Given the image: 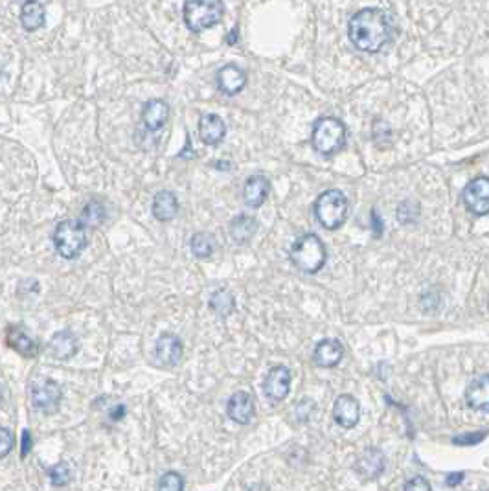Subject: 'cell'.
<instances>
[{
	"label": "cell",
	"instance_id": "6da1fadb",
	"mask_svg": "<svg viewBox=\"0 0 489 491\" xmlns=\"http://www.w3.org/2000/svg\"><path fill=\"white\" fill-rule=\"evenodd\" d=\"M348 35L361 52H379L390 39L388 15L377 8H364L357 11L348 24Z\"/></svg>",
	"mask_w": 489,
	"mask_h": 491
},
{
	"label": "cell",
	"instance_id": "7a4b0ae2",
	"mask_svg": "<svg viewBox=\"0 0 489 491\" xmlns=\"http://www.w3.org/2000/svg\"><path fill=\"white\" fill-rule=\"evenodd\" d=\"M289 257L298 271L305 272V274H317L326 265L328 250H326V245L319 236L304 234L293 243Z\"/></svg>",
	"mask_w": 489,
	"mask_h": 491
},
{
	"label": "cell",
	"instance_id": "3957f363",
	"mask_svg": "<svg viewBox=\"0 0 489 491\" xmlns=\"http://www.w3.org/2000/svg\"><path fill=\"white\" fill-rule=\"evenodd\" d=\"M223 0H186L184 23L191 32H205L223 20Z\"/></svg>",
	"mask_w": 489,
	"mask_h": 491
},
{
	"label": "cell",
	"instance_id": "277c9868",
	"mask_svg": "<svg viewBox=\"0 0 489 491\" xmlns=\"http://www.w3.org/2000/svg\"><path fill=\"white\" fill-rule=\"evenodd\" d=\"M350 203L341 190H328L315 203V215L326 230L341 229L348 217Z\"/></svg>",
	"mask_w": 489,
	"mask_h": 491
},
{
	"label": "cell",
	"instance_id": "5b68a950",
	"mask_svg": "<svg viewBox=\"0 0 489 491\" xmlns=\"http://www.w3.org/2000/svg\"><path fill=\"white\" fill-rule=\"evenodd\" d=\"M89 238H87V227L81 224V221L67 219L56 227L53 232V245L59 256L65 260H74L85 250Z\"/></svg>",
	"mask_w": 489,
	"mask_h": 491
},
{
	"label": "cell",
	"instance_id": "8992f818",
	"mask_svg": "<svg viewBox=\"0 0 489 491\" xmlns=\"http://www.w3.org/2000/svg\"><path fill=\"white\" fill-rule=\"evenodd\" d=\"M346 142V127L341 120L324 118L317 120V124L313 127V146L320 155H333L344 146Z\"/></svg>",
	"mask_w": 489,
	"mask_h": 491
},
{
	"label": "cell",
	"instance_id": "52a82bcc",
	"mask_svg": "<svg viewBox=\"0 0 489 491\" xmlns=\"http://www.w3.org/2000/svg\"><path fill=\"white\" fill-rule=\"evenodd\" d=\"M61 397V386L57 385L53 379H39L32 386V405L39 412H44V414L57 412Z\"/></svg>",
	"mask_w": 489,
	"mask_h": 491
},
{
	"label": "cell",
	"instance_id": "ba28073f",
	"mask_svg": "<svg viewBox=\"0 0 489 491\" xmlns=\"http://www.w3.org/2000/svg\"><path fill=\"white\" fill-rule=\"evenodd\" d=\"M462 199L471 214L488 215L489 214V179L488 177H476L464 188Z\"/></svg>",
	"mask_w": 489,
	"mask_h": 491
},
{
	"label": "cell",
	"instance_id": "9c48e42d",
	"mask_svg": "<svg viewBox=\"0 0 489 491\" xmlns=\"http://www.w3.org/2000/svg\"><path fill=\"white\" fill-rule=\"evenodd\" d=\"M291 381H293V374L289 368L284 364L272 366L263 379V392H265L267 400L274 401V403L284 401L289 396Z\"/></svg>",
	"mask_w": 489,
	"mask_h": 491
},
{
	"label": "cell",
	"instance_id": "30bf717a",
	"mask_svg": "<svg viewBox=\"0 0 489 491\" xmlns=\"http://www.w3.org/2000/svg\"><path fill=\"white\" fill-rule=\"evenodd\" d=\"M333 421L342 429H353L361 420V403L352 394H341L331 410Z\"/></svg>",
	"mask_w": 489,
	"mask_h": 491
},
{
	"label": "cell",
	"instance_id": "8fae6325",
	"mask_svg": "<svg viewBox=\"0 0 489 491\" xmlns=\"http://www.w3.org/2000/svg\"><path fill=\"white\" fill-rule=\"evenodd\" d=\"M386 469V457L385 453L377 447L364 449L355 460L353 471L362 477L364 480H376L379 478Z\"/></svg>",
	"mask_w": 489,
	"mask_h": 491
},
{
	"label": "cell",
	"instance_id": "7c38bea8",
	"mask_svg": "<svg viewBox=\"0 0 489 491\" xmlns=\"http://www.w3.org/2000/svg\"><path fill=\"white\" fill-rule=\"evenodd\" d=\"M182 353H184V346H182V339L175 333H162L155 346V357L162 366H177L181 363Z\"/></svg>",
	"mask_w": 489,
	"mask_h": 491
},
{
	"label": "cell",
	"instance_id": "4fadbf2b",
	"mask_svg": "<svg viewBox=\"0 0 489 491\" xmlns=\"http://www.w3.org/2000/svg\"><path fill=\"white\" fill-rule=\"evenodd\" d=\"M227 414L232 421L239 425H248L254 416H256V405H254V397L245 390H239L230 396L227 403Z\"/></svg>",
	"mask_w": 489,
	"mask_h": 491
},
{
	"label": "cell",
	"instance_id": "5bb4252c",
	"mask_svg": "<svg viewBox=\"0 0 489 491\" xmlns=\"http://www.w3.org/2000/svg\"><path fill=\"white\" fill-rule=\"evenodd\" d=\"M77 350H80V343H77V337L72 333L70 329L57 331L48 343V353L57 361H68V359L76 355Z\"/></svg>",
	"mask_w": 489,
	"mask_h": 491
},
{
	"label": "cell",
	"instance_id": "9a60e30c",
	"mask_svg": "<svg viewBox=\"0 0 489 491\" xmlns=\"http://www.w3.org/2000/svg\"><path fill=\"white\" fill-rule=\"evenodd\" d=\"M344 357V346L338 339H324L315 346L313 363L320 368H335Z\"/></svg>",
	"mask_w": 489,
	"mask_h": 491
},
{
	"label": "cell",
	"instance_id": "2e32d148",
	"mask_svg": "<svg viewBox=\"0 0 489 491\" xmlns=\"http://www.w3.org/2000/svg\"><path fill=\"white\" fill-rule=\"evenodd\" d=\"M466 403L469 409L489 412V376L480 374L466 388Z\"/></svg>",
	"mask_w": 489,
	"mask_h": 491
},
{
	"label": "cell",
	"instance_id": "e0dca14e",
	"mask_svg": "<svg viewBox=\"0 0 489 491\" xmlns=\"http://www.w3.org/2000/svg\"><path fill=\"white\" fill-rule=\"evenodd\" d=\"M247 85V74L236 65H227L217 72V87L228 96H236Z\"/></svg>",
	"mask_w": 489,
	"mask_h": 491
},
{
	"label": "cell",
	"instance_id": "ac0fdd59",
	"mask_svg": "<svg viewBox=\"0 0 489 491\" xmlns=\"http://www.w3.org/2000/svg\"><path fill=\"white\" fill-rule=\"evenodd\" d=\"M269 191H271V182H269L267 177H250L245 182V188H243V200L250 208H260L267 200V197H269Z\"/></svg>",
	"mask_w": 489,
	"mask_h": 491
},
{
	"label": "cell",
	"instance_id": "d6986e66",
	"mask_svg": "<svg viewBox=\"0 0 489 491\" xmlns=\"http://www.w3.org/2000/svg\"><path fill=\"white\" fill-rule=\"evenodd\" d=\"M167 118H170V107H167L166 101L162 100L148 101L142 110L144 125H146V129L151 131V133L160 131V129L167 124Z\"/></svg>",
	"mask_w": 489,
	"mask_h": 491
},
{
	"label": "cell",
	"instance_id": "ffe728a7",
	"mask_svg": "<svg viewBox=\"0 0 489 491\" xmlns=\"http://www.w3.org/2000/svg\"><path fill=\"white\" fill-rule=\"evenodd\" d=\"M227 134V125L217 115H205L199 122V136L206 146H219Z\"/></svg>",
	"mask_w": 489,
	"mask_h": 491
},
{
	"label": "cell",
	"instance_id": "44dd1931",
	"mask_svg": "<svg viewBox=\"0 0 489 491\" xmlns=\"http://www.w3.org/2000/svg\"><path fill=\"white\" fill-rule=\"evenodd\" d=\"M6 343H8V346L11 350H15V352L20 353L26 359H34L39 355V344L34 339H30L28 335L24 333L20 328L10 326L8 331H6Z\"/></svg>",
	"mask_w": 489,
	"mask_h": 491
},
{
	"label": "cell",
	"instance_id": "7402d4cb",
	"mask_svg": "<svg viewBox=\"0 0 489 491\" xmlns=\"http://www.w3.org/2000/svg\"><path fill=\"white\" fill-rule=\"evenodd\" d=\"M151 210L153 215H155V219L160 221V223L175 219L177 214H179V200H177L175 193L167 190L158 191L157 196H155V199H153Z\"/></svg>",
	"mask_w": 489,
	"mask_h": 491
},
{
	"label": "cell",
	"instance_id": "603a6c76",
	"mask_svg": "<svg viewBox=\"0 0 489 491\" xmlns=\"http://www.w3.org/2000/svg\"><path fill=\"white\" fill-rule=\"evenodd\" d=\"M230 236L238 245H247L258 232V221L250 215H238L230 223Z\"/></svg>",
	"mask_w": 489,
	"mask_h": 491
},
{
	"label": "cell",
	"instance_id": "cb8c5ba5",
	"mask_svg": "<svg viewBox=\"0 0 489 491\" xmlns=\"http://www.w3.org/2000/svg\"><path fill=\"white\" fill-rule=\"evenodd\" d=\"M44 8L39 0H28L24 2L23 8H20V23H23L24 30L28 32H35V30L43 28L44 26Z\"/></svg>",
	"mask_w": 489,
	"mask_h": 491
},
{
	"label": "cell",
	"instance_id": "d4e9b609",
	"mask_svg": "<svg viewBox=\"0 0 489 491\" xmlns=\"http://www.w3.org/2000/svg\"><path fill=\"white\" fill-rule=\"evenodd\" d=\"M210 307L221 319H227V317L232 315L234 310H236V298H234L232 291L227 289V287H221V289L212 293V296H210Z\"/></svg>",
	"mask_w": 489,
	"mask_h": 491
},
{
	"label": "cell",
	"instance_id": "484cf974",
	"mask_svg": "<svg viewBox=\"0 0 489 491\" xmlns=\"http://www.w3.org/2000/svg\"><path fill=\"white\" fill-rule=\"evenodd\" d=\"M107 217V210L101 200H89L87 206L83 208V214H81V224L83 227H98L101 224Z\"/></svg>",
	"mask_w": 489,
	"mask_h": 491
},
{
	"label": "cell",
	"instance_id": "4316f807",
	"mask_svg": "<svg viewBox=\"0 0 489 491\" xmlns=\"http://www.w3.org/2000/svg\"><path fill=\"white\" fill-rule=\"evenodd\" d=\"M190 248L193 256L197 257H210L215 250V239L206 232L193 234L190 239Z\"/></svg>",
	"mask_w": 489,
	"mask_h": 491
},
{
	"label": "cell",
	"instance_id": "83f0119b",
	"mask_svg": "<svg viewBox=\"0 0 489 491\" xmlns=\"http://www.w3.org/2000/svg\"><path fill=\"white\" fill-rule=\"evenodd\" d=\"M48 478H50V482H52V486L56 487L67 486L72 478V471L68 462H59L56 464V466H52V468L48 469Z\"/></svg>",
	"mask_w": 489,
	"mask_h": 491
},
{
	"label": "cell",
	"instance_id": "f1b7e54d",
	"mask_svg": "<svg viewBox=\"0 0 489 491\" xmlns=\"http://www.w3.org/2000/svg\"><path fill=\"white\" fill-rule=\"evenodd\" d=\"M157 491H184V477L177 471H166L158 478Z\"/></svg>",
	"mask_w": 489,
	"mask_h": 491
},
{
	"label": "cell",
	"instance_id": "f546056e",
	"mask_svg": "<svg viewBox=\"0 0 489 491\" xmlns=\"http://www.w3.org/2000/svg\"><path fill=\"white\" fill-rule=\"evenodd\" d=\"M419 215V208L418 205H414L412 200H405V203H401L398 208V221L401 224H409L414 223V221L418 219Z\"/></svg>",
	"mask_w": 489,
	"mask_h": 491
},
{
	"label": "cell",
	"instance_id": "4dcf8cb0",
	"mask_svg": "<svg viewBox=\"0 0 489 491\" xmlns=\"http://www.w3.org/2000/svg\"><path fill=\"white\" fill-rule=\"evenodd\" d=\"M317 410V403H315L311 397H304L302 401H298L295 405V414L298 418V421H309V418L313 416V412Z\"/></svg>",
	"mask_w": 489,
	"mask_h": 491
},
{
	"label": "cell",
	"instance_id": "1f68e13d",
	"mask_svg": "<svg viewBox=\"0 0 489 491\" xmlns=\"http://www.w3.org/2000/svg\"><path fill=\"white\" fill-rule=\"evenodd\" d=\"M488 436V431H480V433H466L462 436H455L452 438V444L462 445V447H467V445H476L480 444L482 440H485Z\"/></svg>",
	"mask_w": 489,
	"mask_h": 491
},
{
	"label": "cell",
	"instance_id": "d6a6232c",
	"mask_svg": "<svg viewBox=\"0 0 489 491\" xmlns=\"http://www.w3.org/2000/svg\"><path fill=\"white\" fill-rule=\"evenodd\" d=\"M13 444H15L13 434L6 429V427H0V457L10 454L11 449H13Z\"/></svg>",
	"mask_w": 489,
	"mask_h": 491
},
{
	"label": "cell",
	"instance_id": "836d02e7",
	"mask_svg": "<svg viewBox=\"0 0 489 491\" xmlns=\"http://www.w3.org/2000/svg\"><path fill=\"white\" fill-rule=\"evenodd\" d=\"M403 491H433V487L425 477H414L405 484Z\"/></svg>",
	"mask_w": 489,
	"mask_h": 491
},
{
	"label": "cell",
	"instance_id": "e575fe53",
	"mask_svg": "<svg viewBox=\"0 0 489 491\" xmlns=\"http://www.w3.org/2000/svg\"><path fill=\"white\" fill-rule=\"evenodd\" d=\"M32 451V434L30 431H23V451H20V458H26Z\"/></svg>",
	"mask_w": 489,
	"mask_h": 491
},
{
	"label": "cell",
	"instance_id": "d590c367",
	"mask_svg": "<svg viewBox=\"0 0 489 491\" xmlns=\"http://www.w3.org/2000/svg\"><path fill=\"white\" fill-rule=\"evenodd\" d=\"M464 473H451V475H447L445 478V484L447 486H456V484H460V482H464Z\"/></svg>",
	"mask_w": 489,
	"mask_h": 491
},
{
	"label": "cell",
	"instance_id": "8d00e7d4",
	"mask_svg": "<svg viewBox=\"0 0 489 491\" xmlns=\"http://www.w3.org/2000/svg\"><path fill=\"white\" fill-rule=\"evenodd\" d=\"M374 224H376V229H377L376 230V236H377V238H379V236L383 234V223H381L379 215H377L376 210L371 212V227H374Z\"/></svg>",
	"mask_w": 489,
	"mask_h": 491
},
{
	"label": "cell",
	"instance_id": "74e56055",
	"mask_svg": "<svg viewBox=\"0 0 489 491\" xmlns=\"http://www.w3.org/2000/svg\"><path fill=\"white\" fill-rule=\"evenodd\" d=\"M124 414H125V407L124 405H118V407H116V409H114L113 414H110V418H113L114 421L122 420V416H124Z\"/></svg>",
	"mask_w": 489,
	"mask_h": 491
},
{
	"label": "cell",
	"instance_id": "f35d334b",
	"mask_svg": "<svg viewBox=\"0 0 489 491\" xmlns=\"http://www.w3.org/2000/svg\"><path fill=\"white\" fill-rule=\"evenodd\" d=\"M227 41H228V43H230V44H236V43H238V28H234V30H232V34L228 35Z\"/></svg>",
	"mask_w": 489,
	"mask_h": 491
},
{
	"label": "cell",
	"instance_id": "ab89813d",
	"mask_svg": "<svg viewBox=\"0 0 489 491\" xmlns=\"http://www.w3.org/2000/svg\"><path fill=\"white\" fill-rule=\"evenodd\" d=\"M0 403H2V386H0Z\"/></svg>",
	"mask_w": 489,
	"mask_h": 491
},
{
	"label": "cell",
	"instance_id": "60d3db41",
	"mask_svg": "<svg viewBox=\"0 0 489 491\" xmlns=\"http://www.w3.org/2000/svg\"><path fill=\"white\" fill-rule=\"evenodd\" d=\"M24 2H28V0H24Z\"/></svg>",
	"mask_w": 489,
	"mask_h": 491
},
{
	"label": "cell",
	"instance_id": "b9f144b4",
	"mask_svg": "<svg viewBox=\"0 0 489 491\" xmlns=\"http://www.w3.org/2000/svg\"><path fill=\"white\" fill-rule=\"evenodd\" d=\"M484 491H488V490H484Z\"/></svg>",
	"mask_w": 489,
	"mask_h": 491
}]
</instances>
